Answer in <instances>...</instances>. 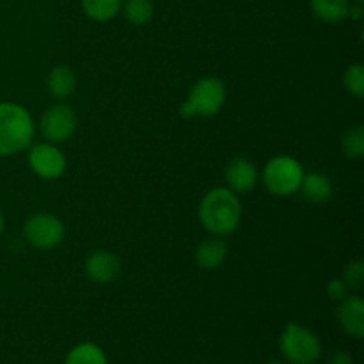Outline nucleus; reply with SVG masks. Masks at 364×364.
<instances>
[{"mask_svg": "<svg viewBox=\"0 0 364 364\" xmlns=\"http://www.w3.org/2000/svg\"><path fill=\"white\" fill-rule=\"evenodd\" d=\"M2 231H4V213L0 212V235H2Z\"/></svg>", "mask_w": 364, "mask_h": 364, "instance_id": "obj_25", "label": "nucleus"}, {"mask_svg": "<svg viewBox=\"0 0 364 364\" xmlns=\"http://www.w3.org/2000/svg\"><path fill=\"white\" fill-rule=\"evenodd\" d=\"M28 167L41 180H59L66 173V156L52 142H38L28 146Z\"/></svg>", "mask_w": 364, "mask_h": 364, "instance_id": "obj_8", "label": "nucleus"}, {"mask_svg": "<svg viewBox=\"0 0 364 364\" xmlns=\"http://www.w3.org/2000/svg\"><path fill=\"white\" fill-rule=\"evenodd\" d=\"M265 364H287V363H279V361H270V363H265Z\"/></svg>", "mask_w": 364, "mask_h": 364, "instance_id": "obj_26", "label": "nucleus"}, {"mask_svg": "<svg viewBox=\"0 0 364 364\" xmlns=\"http://www.w3.org/2000/svg\"><path fill=\"white\" fill-rule=\"evenodd\" d=\"M77 124L78 117L75 110L66 103H57L43 112L39 119V132L46 142L60 144V142L70 141L71 135L77 130Z\"/></svg>", "mask_w": 364, "mask_h": 364, "instance_id": "obj_7", "label": "nucleus"}, {"mask_svg": "<svg viewBox=\"0 0 364 364\" xmlns=\"http://www.w3.org/2000/svg\"><path fill=\"white\" fill-rule=\"evenodd\" d=\"M85 16L95 21H109L121 13L123 0H80Z\"/></svg>", "mask_w": 364, "mask_h": 364, "instance_id": "obj_17", "label": "nucleus"}, {"mask_svg": "<svg viewBox=\"0 0 364 364\" xmlns=\"http://www.w3.org/2000/svg\"><path fill=\"white\" fill-rule=\"evenodd\" d=\"M341 279L347 283V287L350 290L358 291L361 290L364 284V263L361 259H354V262H348L347 267L343 270V277Z\"/></svg>", "mask_w": 364, "mask_h": 364, "instance_id": "obj_21", "label": "nucleus"}, {"mask_svg": "<svg viewBox=\"0 0 364 364\" xmlns=\"http://www.w3.org/2000/svg\"><path fill=\"white\" fill-rule=\"evenodd\" d=\"M121 11H123L124 18L137 27L149 23L155 16V6L151 0H123Z\"/></svg>", "mask_w": 364, "mask_h": 364, "instance_id": "obj_18", "label": "nucleus"}, {"mask_svg": "<svg viewBox=\"0 0 364 364\" xmlns=\"http://www.w3.org/2000/svg\"><path fill=\"white\" fill-rule=\"evenodd\" d=\"M85 276L96 284H109L119 277L123 265L121 259L110 251H95L87 256L84 263Z\"/></svg>", "mask_w": 364, "mask_h": 364, "instance_id": "obj_9", "label": "nucleus"}, {"mask_svg": "<svg viewBox=\"0 0 364 364\" xmlns=\"http://www.w3.org/2000/svg\"><path fill=\"white\" fill-rule=\"evenodd\" d=\"M348 294H350V288L347 287V283H345L343 279H333L327 284V295H329L331 301L340 302L343 301Z\"/></svg>", "mask_w": 364, "mask_h": 364, "instance_id": "obj_22", "label": "nucleus"}, {"mask_svg": "<svg viewBox=\"0 0 364 364\" xmlns=\"http://www.w3.org/2000/svg\"><path fill=\"white\" fill-rule=\"evenodd\" d=\"M311 13L323 23H341L348 18L350 0H309Z\"/></svg>", "mask_w": 364, "mask_h": 364, "instance_id": "obj_15", "label": "nucleus"}, {"mask_svg": "<svg viewBox=\"0 0 364 364\" xmlns=\"http://www.w3.org/2000/svg\"><path fill=\"white\" fill-rule=\"evenodd\" d=\"M64 364H109V359L102 347L92 341H84L68 352Z\"/></svg>", "mask_w": 364, "mask_h": 364, "instance_id": "obj_16", "label": "nucleus"}, {"mask_svg": "<svg viewBox=\"0 0 364 364\" xmlns=\"http://www.w3.org/2000/svg\"><path fill=\"white\" fill-rule=\"evenodd\" d=\"M302 178H304V167L290 155H277L270 159L262 173V181L267 191L279 198H288L299 192Z\"/></svg>", "mask_w": 364, "mask_h": 364, "instance_id": "obj_5", "label": "nucleus"}, {"mask_svg": "<svg viewBox=\"0 0 364 364\" xmlns=\"http://www.w3.org/2000/svg\"><path fill=\"white\" fill-rule=\"evenodd\" d=\"M242 201L228 187H217L206 192L199 203V223L215 237L235 233L240 226Z\"/></svg>", "mask_w": 364, "mask_h": 364, "instance_id": "obj_1", "label": "nucleus"}, {"mask_svg": "<svg viewBox=\"0 0 364 364\" xmlns=\"http://www.w3.org/2000/svg\"><path fill=\"white\" fill-rule=\"evenodd\" d=\"M341 151L347 159L359 160L364 156V127L355 124L348 128L341 137Z\"/></svg>", "mask_w": 364, "mask_h": 364, "instance_id": "obj_19", "label": "nucleus"}, {"mask_svg": "<svg viewBox=\"0 0 364 364\" xmlns=\"http://www.w3.org/2000/svg\"><path fill=\"white\" fill-rule=\"evenodd\" d=\"M336 318L345 334L354 340L364 336V301L359 295L348 294L338 306Z\"/></svg>", "mask_w": 364, "mask_h": 364, "instance_id": "obj_11", "label": "nucleus"}, {"mask_svg": "<svg viewBox=\"0 0 364 364\" xmlns=\"http://www.w3.org/2000/svg\"><path fill=\"white\" fill-rule=\"evenodd\" d=\"M299 191H301L302 198L313 205H323V203L331 201L334 194L333 181L323 173H304Z\"/></svg>", "mask_w": 364, "mask_h": 364, "instance_id": "obj_13", "label": "nucleus"}, {"mask_svg": "<svg viewBox=\"0 0 364 364\" xmlns=\"http://www.w3.org/2000/svg\"><path fill=\"white\" fill-rule=\"evenodd\" d=\"M364 16V9H363V4H350V9H348V18L354 21H361Z\"/></svg>", "mask_w": 364, "mask_h": 364, "instance_id": "obj_24", "label": "nucleus"}, {"mask_svg": "<svg viewBox=\"0 0 364 364\" xmlns=\"http://www.w3.org/2000/svg\"><path fill=\"white\" fill-rule=\"evenodd\" d=\"M224 180H226V187L231 192L245 194V192H251L258 185L259 173L251 160L244 159V156H237V159L228 164Z\"/></svg>", "mask_w": 364, "mask_h": 364, "instance_id": "obj_10", "label": "nucleus"}, {"mask_svg": "<svg viewBox=\"0 0 364 364\" xmlns=\"http://www.w3.org/2000/svg\"><path fill=\"white\" fill-rule=\"evenodd\" d=\"M34 135V119L25 107L0 102V156H14L28 149Z\"/></svg>", "mask_w": 364, "mask_h": 364, "instance_id": "obj_2", "label": "nucleus"}, {"mask_svg": "<svg viewBox=\"0 0 364 364\" xmlns=\"http://www.w3.org/2000/svg\"><path fill=\"white\" fill-rule=\"evenodd\" d=\"M226 85L219 77H203L188 91L180 107L181 117H213L226 103Z\"/></svg>", "mask_w": 364, "mask_h": 364, "instance_id": "obj_3", "label": "nucleus"}, {"mask_svg": "<svg viewBox=\"0 0 364 364\" xmlns=\"http://www.w3.org/2000/svg\"><path fill=\"white\" fill-rule=\"evenodd\" d=\"M345 91L354 98H364V66L361 63L350 64L343 73Z\"/></svg>", "mask_w": 364, "mask_h": 364, "instance_id": "obj_20", "label": "nucleus"}, {"mask_svg": "<svg viewBox=\"0 0 364 364\" xmlns=\"http://www.w3.org/2000/svg\"><path fill=\"white\" fill-rule=\"evenodd\" d=\"M326 364H354V358L347 350H334L331 352Z\"/></svg>", "mask_w": 364, "mask_h": 364, "instance_id": "obj_23", "label": "nucleus"}, {"mask_svg": "<svg viewBox=\"0 0 364 364\" xmlns=\"http://www.w3.org/2000/svg\"><path fill=\"white\" fill-rule=\"evenodd\" d=\"M352 2H355V4H363L364 0H352Z\"/></svg>", "mask_w": 364, "mask_h": 364, "instance_id": "obj_27", "label": "nucleus"}, {"mask_svg": "<svg viewBox=\"0 0 364 364\" xmlns=\"http://www.w3.org/2000/svg\"><path fill=\"white\" fill-rule=\"evenodd\" d=\"M64 233L63 220L48 212L34 213L23 224L25 240L39 251H50L63 244Z\"/></svg>", "mask_w": 364, "mask_h": 364, "instance_id": "obj_6", "label": "nucleus"}, {"mask_svg": "<svg viewBox=\"0 0 364 364\" xmlns=\"http://www.w3.org/2000/svg\"><path fill=\"white\" fill-rule=\"evenodd\" d=\"M228 252H230V247H228L226 240H224L223 237L212 235V237L205 238V240L196 247V263H198L203 270H215L226 262Z\"/></svg>", "mask_w": 364, "mask_h": 364, "instance_id": "obj_12", "label": "nucleus"}, {"mask_svg": "<svg viewBox=\"0 0 364 364\" xmlns=\"http://www.w3.org/2000/svg\"><path fill=\"white\" fill-rule=\"evenodd\" d=\"M279 350L290 364H315L322 355V341L311 329L290 322L281 333Z\"/></svg>", "mask_w": 364, "mask_h": 364, "instance_id": "obj_4", "label": "nucleus"}, {"mask_svg": "<svg viewBox=\"0 0 364 364\" xmlns=\"http://www.w3.org/2000/svg\"><path fill=\"white\" fill-rule=\"evenodd\" d=\"M46 89L55 100L70 98L77 89V75L70 66L59 64L46 77Z\"/></svg>", "mask_w": 364, "mask_h": 364, "instance_id": "obj_14", "label": "nucleus"}]
</instances>
